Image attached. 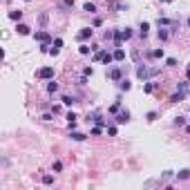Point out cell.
<instances>
[{
	"label": "cell",
	"mask_w": 190,
	"mask_h": 190,
	"mask_svg": "<svg viewBox=\"0 0 190 190\" xmlns=\"http://www.w3.org/2000/svg\"><path fill=\"white\" fill-rule=\"evenodd\" d=\"M159 72H161L159 67H146V65H139V67H137V78L146 83V81L152 78V76H157Z\"/></svg>",
	"instance_id": "obj_1"
},
{
	"label": "cell",
	"mask_w": 190,
	"mask_h": 190,
	"mask_svg": "<svg viewBox=\"0 0 190 190\" xmlns=\"http://www.w3.org/2000/svg\"><path fill=\"white\" fill-rule=\"evenodd\" d=\"M132 38V29H114V47H121L123 40H130Z\"/></svg>",
	"instance_id": "obj_2"
},
{
	"label": "cell",
	"mask_w": 190,
	"mask_h": 190,
	"mask_svg": "<svg viewBox=\"0 0 190 190\" xmlns=\"http://www.w3.org/2000/svg\"><path fill=\"white\" fill-rule=\"evenodd\" d=\"M54 74H56L54 67H43V70H38L36 76H38V78H43V81H52V78H54Z\"/></svg>",
	"instance_id": "obj_3"
},
{
	"label": "cell",
	"mask_w": 190,
	"mask_h": 190,
	"mask_svg": "<svg viewBox=\"0 0 190 190\" xmlns=\"http://www.w3.org/2000/svg\"><path fill=\"white\" fill-rule=\"evenodd\" d=\"M92 36H94V29H92V27H83V29L78 32V36H76V38H78L81 43H85V40H90Z\"/></svg>",
	"instance_id": "obj_4"
},
{
	"label": "cell",
	"mask_w": 190,
	"mask_h": 190,
	"mask_svg": "<svg viewBox=\"0 0 190 190\" xmlns=\"http://www.w3.org/2000/svg\"><path fill=\"white\" fill-rule=\"evenodd\" d=\"M108 78L119 83V81H123V72H121L119 67H112V70H108Z\"/></svg>",
	"instance_id": "obj_5"
},
{
	"label": "cell",
	"mask_w": 190,
	"mask_h": 190,
	"mask_svg": "<svg viewBox=\"0 0 190 190\" xmlns=\"http://www.w3.org/2000/svg\"><path fill=\"white\" fill-rule=\"evenodd\" d=\"M34 40H38V43H45V45H49V43H52V36L47 34V32H36V34H34Z\"/></svg>",
	"instance_id": "obj_6"
},
{
	"label": "cell",
	"mask_w": 190,
	"mask_h": 190,
	"mask_svg": "<svg viewBox=\"0 0 190 190\" xmlns=\"http://www.w3.org/2000/svg\"><path fill=\"white\" fill-rule=\"evenodd\" d=\"M114 121H116L119 125H123V123H128V121H130V112H128V110H123V112H116V116H114Z\"/></svg>",
	"instance_id": "obj_7"
},
{
	"label": "cell",
	"mask_w": 190,
	"mask_h": 190,
	"mask_svg": "<svg viewBox=\"0 0 190 190\" xmlns=\"http://www.w3.org/2000/svg\"><path fill=\"white\" fill-rule=\"evenodd\" d=\"M101 63L103 65H112L114 63V54H110L108 49H101Z\"/></svg>",
	"instance_id": "obj_8"
},
{
	"label": "cell",
	"mask_w": 190,
	"mask_h": 190,
	"mask_svg": "<svg viewBox=\"0 0 190 190\" xmlns=\"http://www.w3.org/2000/svg\"><path fill=\"white\" fill-rule=\"evenodd\" d=\"M177 92H181L184 96H188V92H190V81H179V83H177Z\"/></svg>",
	"instance_id": "obj_9"
},
{
	"label": "cell",
	"mask_w": 190,
	"mask_h": 190,
	"mask_svg": "<svg viewBox=\"0 0 190 190\" xmlns=\"http://www.w3.org/2000/svg\"><path fill=\"white\" fill-rule=\"evenodd\" d=\"M16 32L20 34V36H29V34H32V27H27L25 23H18V25H16Z\"/></svg>",
	"instance_id": "obj_10"
},
{
	"label": "cell",
	"mask_w": 190,
	"mask_h": 190,
	"mask_svg": "<svg viewBox=\"0 0 190 190\" xmlns=\"http://www.w3.org/2000/svg\"><path fill=\"white\" fill-rule=\"evenodd\" d=\"M188 179H190V168H184L177 172V181H188Z\"/></svg>",
	"instance_id": "obj_11"
},
{
	"label": "cell",
	"mask_w": 190,
	"mask_h": 190,
	"mask_svg": "<svg viewBox=\"0 0 190 190\" xmlns=\"http://www.w3.org/2000/svg\"><path fill=\"white\" fill-rule=\"evenodd\" d=\"M119 90H123V92H130V90H132V83H130L128 78H123V81H119Z\"/></svg>",
	"instance_id": "obj_12"
},
{
	"label": "cell",
	"mask_w": 190,
	"mask_h": 190,
	"mask_svg": "<svg viewBox=\"0 0 190 190\" xmlns=\"http://www.w3.org/2000/svg\"><path fill=\"white\" fill-rule=\"evenodd\" d=\"M114 61H125V52H123V47H116V49H114Z\"/></svg>",
	"instance_id": "obj_13"
},
{
	"label": "cell",
	"mask_w": 190,
	"mask_h": 190,
	"mask_svg": "<svg viewBox=\"0 0 190 190\" xmlns=\"http://www.w3.org/2000/svg\"><path fill=\"white\" fill-rule=\"evenodd\" d=\"M70 139H74V141H85V134H83V132H74V130H70Z\"/></svg>",
	"instance_id": "obj_14"
},
{
	"label": "cell",
	"mask_w": 190,
	"mask_h": 190,
	"mask_svg": "<svg viewBox=\"0 0 190 190\" xmlns=\"http://www.w3.org/2000/svg\"><path fill=\"white\" fill-rule=\"evenodd\" d=\"M83 11H87V14H96V5H94V2H85V5H83Z\"/></svg>",
	"instance_id": "obj_15"
},
{
	"label": "cell",
	"mask_w": 190,
	"mask_h": 190,
	"mask_svg": "<svg viewBox=\"0 0 190 190\" xmlns=\"http://www.w3.org/2000/svg\"><path fill=\"white\" fill-rule=\"evenodd\" d=\"M184 99H186V96H184L181 92H175L172 96H170V103H179V101H184Z\"/></svg>",
	"instance_id": "obj_16"
},
{
	"label": "cell",
	"mask_w": 190,
	"mask_h": 190,
	"mask_svg": "<svg viewBox=\"0 0 190 190\" xmlns=\"http://www.w3.org/2000/svg\"><path fill=\"white\" fill-rule=\"evenodd\" d=\"M74 103H76V99H74V96H67V94H65V96H63V105H67V108H72Z\"/></svg>",
	"instance_id": "obj_17"
},
{
	"label": "cell",
	"mask_w": 190,
	"mask_h": 190,
	"mask_svg": "<svg viewBox=\"0 0 190 190\" xmlns=\"http://www.w3.org/2000/svg\"><path fill=\"white\" fill-rule=\"evenodd\" d=\"M9 18L16 23H20V18H23V11H9Z\"/></svg>",
	"instance_id": "obj_18"
},
{
	"label": "cell",
	"mask_w": 190,
	"mask_h": 190,
	"mask_svg": "<svg viewBox=\"0 0 190 190\" xmlns=\"http://www.w3.org/2000/svg\"><path fill=\"white\" fill-rule=\"evenodd\" d=\"M47 92H49V94H54V92H58V83H47Z\"/></svg>",
	"instance_id": "obj_19"
},
{
	"label": "cell",
	"mask_w": 190,
	"mask_h": 190,
	"mask_svg": "<svg viewBox=\"0 0 190 190\" xmlns=\"http://www.w3.org/2000/svg\"><path fill=\"white\" fill-rule=\"evenodd\" d=\"M150 56H152V58H163L166 52L163 49H154V52H150Z\"/></svg>",
	"instance_id": "obj_20"
},
{
	"label": "cell",
	"mask_w": 190,
	"mask_h": 190,
	"mask_svg": "<svg viewBox=\"0 0 190 190\" xmlns=\"http://www.w3.org/2000/svg\"><path fill=\"white\" fill-rule=\"evenodd\" d=\"M90 49H92L90 45H81V47H78V54H81V56H87V54H90Z\"/></svg>",
	"instance_id": "obj_21"
},
{
	"label": "cell",
	"mask_w": 190,
	"mask_h": 190,
	"mask_svg": "<svg viewBox=\"0 0 190 190\" xmlns=\"http://www.w3.org/2000/svg\"><path fill=\"white\" fill-rule=\"evenodd\" d=\"M143 92H146V94H152V92H154V83H148V81H146V85H143Z\"/></svg>",
	"instance_id": "obj_22"
},
{
	"label": "cell",
	"mask_w": 190,
	"mask_h": 190,
	"mask_svg": "<svg viewBox=\"0 0 190 190\" xmlns=\"http://www.w3.org/2000/svg\"><path fill=\"white\" fill-rule=\"evenodd\" d=\"M157 116H159V114H157L154 110H152V112H148V114H146V119H148V123H152V121H157Z\"/></svg>",
	"instance_id": "obj_23"
},
{
	"label": "cell",
	"mask_w": 190,
	"mask_h": 190,
	"mask_svg": "<svg viewBox=\"0 0 190 190\" xmlns=\"http://www.w3.org/2000/svg\"><path fill=\"white\" fill-rule=\"evenodd\" d=\"M43 184H45V186H52V184H54V177H52V175H45V177H43Z\"/></svg>",
	"instance_id": "obj_24"
},
{
	"label": "cell",
	"mask_w": 190,
	"mask_h": 190,
	"mask_svg": "<svg viewBox=\"0 0 190 190\" xmlns=\"http://www.w3.org/2000/svg\"><path fill=\"white\" fill-rule=\"evenodd\" d=\"M168 38H170V34L166 29H159V40H168Z\"/></svg>",
	"instance_id": "obj_25"
},
{
	"label": "cell",
	"mask_w": 190,
	"mask_h": 190,
	"mask_svg": "<svg viewBox=\"0 0 190 190\" xmlns=\"http://www.w3.org/2000/svg\"><path fill=\"white\" fill-rule=\"evenodd\" d=\"M54 172H61V170H63V163H61V161H54Z\"/></svg>",
	"instance_id": "obj_26"
},
{
	"label": "cell",
	"mask_w": 190,
	"mask_h": 190,
	"mask_svg": "<svg viewBox=\"0 0 190 190\" xmlns=\"http://www.w3.org/2000/svg\"><path fill=\"white\" fill-rule=\"evenodd\" d=\"M40 119H43V121H52V119H54V112H52V114H49V112H45Z\"/></svg>",
	"instance_id": "obj_27"
},
{
	"label": "cell",
	"mask_w": 190,
	"mask_h": 190,
	"mask_svg": "<svg viewBox=\"0 0 190 190\" xmlns=\"http://www.w3.org/2000/svg\"><path fill=\"white\" fill-rule=\"evenodd\" d=\"M175 125H186V119L184 116H177L175 119Z\"/></svg>",
	"instance_id": "obj_28"
},
{
	"label": "cell",
	"mask_w": 190,
	"mask_h": 190,
	"mask_svg": "<svg viewBox=\"0 0 190 190\" xmlns=\"http://www.w3.org/2000/svg\"><path fill=\"white\" fill-rule=\"evenodd\" d=\"M166 65H168V67H175V65H177V58H166Z\"/></svg>",
	"instance_id": "obj_29"
},
{
	"label": "cell",
	"mask_w": 190,
	"mask_h": 190,
	"mask_svg": "<svg viewBox=\"0 0 190 190\" xmlns=\"http://www.w3.org/2000/svg\"><path fill=\"white\" fill-rule=\"evenodd\" d=\"M108 134H110V137H116V128L110 125V128H108Z\"/></svg>",
	"instance_id": "obj_30"
},
{
	"label": "cell",
	"mask_w": 190,
	"mask_h": 190,
	"mask_svg": "<svg viewBox=\"0 0 190 190\" xmlns=\"http://www.w3.org/2000/svg\"><path fill=\"white\" fill-rule=\"evenodd\" d=\"M92 74H94L92 67H85V70H83V76H92Z\"/></svg>",
	"instance_id": "obj_31"
},
{
	"label": "cell",
	"mask_w": 190,
	"mask_h": 190,
	"mask_svg": "<svg viewBox=\"0 0 190 190\" xmlns=\"http://www.w3.org/2000/svg\"><path fill=\"white\" fill-rule=\"evenodd\" d=\"M52 112H54V114H61L63 108H61V105H52Z\"/></svg>",
	"instance_id": "obj_32"
},
{
	"label": "cell",
	"mask_w": 190,
	"mask_h": 190,
	"mask_svg": "<svg viewBox=\"0 0 190 190\" xmlns=\"http://www.w3.org/2000/svg\"><path fill=\"white\" fill-rule=\"evenodd\" d=\"M92 134H94V137H99V134H101V125H96V128H92Z\"/></svg>",
	"instance_id": "obj_33"
},
{
	"label": "cell",
	"mask_w": 190,
	"mask_h": 190,
	"mask_svg": "<svg viewBox=\"0 0 190 190\" xmlns=\"http://www.w3.org/2000/svg\"><path fill=\"white\" fill-rule=\"evenodd\" d=\"M40 25H43V27L47 25V14H40Z\"/></svg>",
	"instance_id": "obj_34"
},
{
	"label": "cell",
	"mask_w": 190,
	"mask_h": 190,
	"mask_svg": "<svg viewBox=\"0 0 190 190\" xmlns=\"http://www.w3.org/2000/svg\"><path fill=\"white\" fill-rule=\"evenodd\" d=\"M54 47H58V49L63 47V40H61V38H56V40H54Z\"/></svg>",
	"instance_id": "obj_35"
},
{
	"label": "cell",
	"mask_w": 190,
	"mask_h": 190,
	"mask_svg": "<svg viewBox=\"0 0 190 190\" xmlns=\"http://www.w3.org/2000/svg\"><path fill=\"white\" fill-rule=\"evenodd\" d=\"M58 52H61L58 47H52V49H49V54H52V56H58Z\"/></svg>",
	"instance_id": "obj_36"
},
{
	"label": "cell",
	"mask_w": 190,
	"mask_h": 190,
	"mask_svg": "<svg viewBox=\"0 0 190 190\" xmlns=\"http://www.w3.org/2000/svg\"><path fill=\"white\" fill-rule=\"evenodd\" d=\"M94 63H101V49H99L96 54H94Z\"/></svg>",
	"instance_id": "obj_37"
},
{
	"label": "cell",
	"mask_w": 190,
	"mask_h": 190,
	"mask_svg": "<svg viewBox=\"0 0 190 190\" xmlns=\"http://www.w3.org/2000/svg\"><path fill=\"white\" fill-rule=\"evenodd\" d=\"M67 121H76V114L74 112H67Z\"/></svg>",
	"instance_id": "obj_38"
},
{
	"label": "cell",
	"mask_w": 190,
	"mask_h": 190,
	"mask_svg": "<svg viewBox=\"0 0 190 190\" xmlns=\"http://www.w3.org/2000/svg\"><path fill=\"white\" fill-rule=\"evenodd\" d=\"M63 5L65 7H74V0H63Z\"/></svg>",
	"instance_id": "obj_39"
},
{
	"label": "cell",
	"mask_w": 190,
	"mask_h": 190,
	"mask_svg": "<svg viewBox=\"0 0 190 190\" xmlns=\"http://www.w3.org/2000/svg\"><path fill=\"white\" fill-rule=\"evenodd\" d=\"M159 2H175V0H159Z\"/></svg>",
	"instance_id": "obj_40"
},
{
	"label": "cell",
	"mask_w": 190,
	"mask_h": 190,
	"mask_svg": "<svg viewBox=\"0 0 190 190\" xmlns=\"http://www.w3.org/2000/svg\"><path fill=\"white\" fill-rule=\"evenodd\" d=\"M186 134H190V125H186Z\"/></svg>",
	"instance_id": "obj_41"
},
{
	"label": "cell",
	"mask_w": 190,
	"mask_h": 190,
	"mask_svg": "<svg viewBox=\"0 0 190 190\" xmlns=\"http://www.w3.org/2000/svg\"><path fill=\"white\" fill-rule=\"evenodd\" d=\"M186 76H188V81H190V70H188V72H186Z\"/></svg>",
	"instance_id": "obj_42"
},
{
	"label": "cell",
	"mask_w": 190,
	"mask_h": 190,
	"mask_svg": "<svg viewBox=\"0 0 190 190\" xmlns=\"http://www.w3.org/2000/svg\"><path fill=\"white\" fill-rule=\"evenodd\" d=\"M25 2H32V0H25Z\"/></svg>",
	"instance_id": "obj_43"
}]
</instances>
